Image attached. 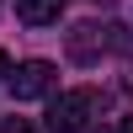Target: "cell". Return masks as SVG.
I'll list each match as a JSON object with an SVG mask.
<instances>
[{
  "instance_id": "8992f818",
  "label": "cell",
  "mask_w": 133,
  "mask_h": 133,
  "mask_svg": "<svg viewBox=\"0 0 133 133\" xmlns=\"http://www.w3.org/2000/svg\"><path fill=\"white\" fill-rule=\"evenodd\" d=\"M5 75H11V59H5V53H0V80H5Z\"/></svg>"
},
{
  "instance_id": "52a82bcc",
  "label": "cell",
  "mask_w": 133,
  "mask_h": 133,
  "mask_svg": "<svg viewBox=\"0 0 133 133\" xmlns=\"http://www.w3.org/2000/svg\"><path fill=\"white\" fill-rule=\"evenodd\" d=\"M117 133H133V117H123V123H117Z\"/></svg>"
},
{
  "instance_id": "7a4b0ae2",
  "label": "cell",
  "mask_w": 133,
  "mask_h": 133,
  "mask_svg": "<svg viewBox=\"0 0 133 133\" xmlns=\"http://www.w3.org/2000/svg\"><path fill=\"white\" fill-rule=\"evenodd\" d=\"M107 48H112V53H123V48H128V27H117V21H107V27L80 21V27L69 32V59H75V64H96Z\"/></svg>"
},
{
  "instance_id": "277c9868",
  "label": "cell",
  "mask_w": 133,
  "mask_h": 133,
  "mask_svg": "<svg viewBox=\"0 0 133 133\" xmlns=\"http://www.w3.org/2000/svg\"><path fill=\"white\" fill-rule=\"evenodd\" d=\"M64 11V0H16V21H27V27H53Z\"/></svg>"
},
{
  "instance_id": "5b68a950",
  "label": "cell",
  "mask_w": 133,
  "mask_h": 133,
  "mask_svg": "<svg viewBox=\"0 0 133 133\" xmlns=\"http://www.w3.org/2000/svg\"><path fill=\"white\" fill-rule=\"evenodd\" d=\"M0 133H37V123H32V117H5Z\"/></svg>"
},
{
  "instance_id": "6da1fadb",
  "label": "cell",
  "mask_w": 133,
  "mask_h": 133,
  "mask_svg": "<svg viewBox=\"0 0 133 133\" xmlns=\"http://www.w3.org/2000/svg\"><path fill=\"white\" fill-rule=\"evenodd\" d=\"M91 117H101V91H91V85L64 91V96H53V107H48V133H80Z\"/></svg>"
},
{
  "instance_id": "3957f363",
  "label": "cell",
  "mask_w": 133,
  "mask_h": 133,
  "mask_svg": "<svg viewBox=\"0 0 133 133\" xmlns=\"http://www.w3.org/2000/svg\"><path fill=\"white\" fill-rule=\"evenodd\" d=\"M5 85H11L16 101H43V96H53V85H59V69H53L48 59H27V64H16V69L5 75Z\"/></svg>"
}]
</instances>
